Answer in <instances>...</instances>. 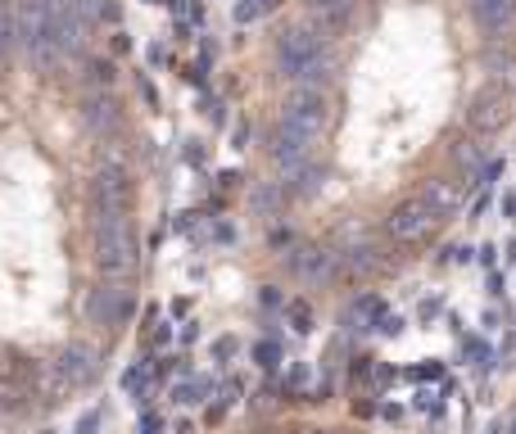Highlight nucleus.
<instances>
[{"instance_id":"1","label":"nucleus","mask_w":516,"mask_h":434,"mask_svg":"<svg viewBox=\"0 0 516 434\" xmlns=\"http://www.w3.org/2000/svg\"><path fill=\"white\" fill-rule=\"evenodd\" d=\"M14 23H19V45L28 50V59H32L41 73H54V68L68 59L64 45H59V36H54L50 0H19Z\"/></svg>"},{"instance_id":"2","label":"nucleus","mask_w":516,"mask_h":434,"mask_svg":"<svg viewBox=\"0 0 516 434\" xmlns=\"http://www.w3.org/2000/svg\"><path fill=\"white\" fill-rule=\"evenodd\" d=\"M96 267L105 276H131L140 267V244L127 217H100L96 222Z\"/></svg>"},{"instance_id":"3","label":"nucleus","mask_w":516,"mask_h":434,"mask_svg":"<svg viewBox=\"0 0 516 434\" xmlns=\"http://www.w3.org/2000/svg\"><path fill=\"white\" fill-rule=\"evenodd\" d=\"M435 227H440V208L430 204V199H421V195L394 204V208H389V217H385L389 240H398V244H417V240H426Z\"/></svg>"},{"instance_id":"4","label":"nucleus","mask_w":516,"mask_h":434,"mask_svg":"<svg viewBox=\"0 0 516 434\" xmlns=\"http://www.w3.org/2000/svg\"><path fill=\"white\" fill-rule=\"evenodd\" d=\"M281 122L294 131H303L308 141H317L326 131V122H331V108H326V95L317 87H294V95L286 100V108H281Z\"/></svg>"},{"instance_id":"5","label":"nucleus","mask_w":516,"mask_h":434,"mask_svg":"<svg viewBox=\"0 0 516 434\" xmlns=\"http://www.w3.org/2000/svg\"><path fill=\"white\" fill-rule=\"evenodd\" d=\"M317 59H322V36L312 32V27H290V32H281L277 64H281V73L290 77V82H299Z\"/></svg>"},{"instance_id":"6","label":"nucleus","mask_w":516,"mask_h":434,"mask_svg":"<svg viewBox=\"0 0 516 434\" xmlns=\"http://www.w3.org/2000/svg\"><path fill=\"white\" fill-rule=\"evenodd\" d=\"M91 199H96L100 217H127V208H131V181H127V168H122L118 159H109L105 168L96 172V181H91Z\"/></svg>"},{"instance_id":"7","label":"nucleus","mask_w":516,"mask_h":434,"mask_svg":"<svg viewBox=\"0 0 516 434\" xmlns=\"http://www.w3.org/2000/svg\"><path fill=\"white\" fill-rule=\"evenodd\" d=\"M340 271V253L326 249V244H294L290 249V276L308 290H322V285L335 281Z\"/></svg>"},{"instance_id":"8","label":"nucleus","mask_w":516,"mask_h":434,"mask_svg":"<svg viewBox=\"0 0 516 434\" xmlns=\"http://www.w3.org/2000/svg\"><path fill=\"white\" fill-rule=\"evenodd\" d=\"M507 122H512V95H507L503 87H484L471 95V104H466V127L480 131V136H494V131H503Z\"/></svg>"},{"instance_id":"9","label":"nucleus","mask_w":516,"mask_h":434,"mask_svg":"<svg viewBox=\"0 0 516 434\" xmlns=\"http://www.w3.org/2000/svg\"><path fill=\"white\" fill-rule=\"evenodd\" d=\"M100 362H96V348L91 344H68L59 358H54V376L64 380V389H86L96 380Z\"/></svg>"},{"instance_id":"10","label":"nucleus","mask_w":516,"mask_h":434,"mask_svg":"<svg viewBox=\"0 0 516 434\" xmlns=\"http://www.w3.org/2000/svg\"><path fill=\"white\" fill-rule=\"evenodd\" d=\"M471 19L489 41H507L516 27V0H471Z\"/></svg>"},{"instance_id":"11","label":"nucleus","mask_w":516,"mask_h":434,"mask_svg":"<svg viewBox=\"0 0 516 434\" xmlns=\"http://www.w3.org/2000/svg\"><path fill=\"white\" fill-rule=\"evenodd\" d=\"M86 312H91V321H96V326H109V330H114V326H127V317H131V294L105 285V290L91 294Z\"/></svg>"},{"instance_id":"12","label":"nucleus","mask_w":516,"mask_h":434,"mask_svg":"<svg viewBox=\"0 0 516 434\" xmlns=\"http://www.w3.org/2000/svg\"><path fill=\"white\" fill-rule=\"evenodd\" d=\"M272 159H277V168H286V172H294V168H303L308 163V154H312V141L303 136V131H294V127H286L281 122L277 131H272Z\"/></svg>"},{"instance_id":"13","label":"nucleus","mask_w":516,"mask_h":434,"mask_svg":"<svg viewBox=\"0 0 516 434\" xmlns=\"http://www.w3.org/2000/svg\"><path fill=\"white\" fill-rule=\"evenodd\" d=\"M82 118H86V127H91V131H105V127H114V122H118V104L96 91V95H86Z\"/></svg>"},{"instance_id":"14","label":"nucleus","mask_w":516,"mask_h":434,"mask_svg":"<svg viewBox=\"0 0 516 434\" xmlns=\"http://www.w3.org/2000/svg\"><path fill=\"white\" fill-rule=\"evenodd\" d=\"M312 19H317V27L322 32H335V27H344V19H349V0H308Z\"/></svg>"},{"instance_id":"15","label":"nucleus","mask_w":516,"mask_h":434,"mask_svg":"<svg viewBox=\"0 0 516 434\" xmlns=\"http://www.w3.org/2000/svg\"><path fill=\"white\" fill-rule=\"evenodd\" d=\"M286 204V185H272V181H258L254 190H249V208H254L258 217H272L277 208Z\"/></svg>"},{"instance_id":"16","label":"nucleus","mask_w":516,"mask_h":434,"mask_svg":"<svg viewBox=\"0 0 516 434\" xmlns=\"http://www.w3.org/2000/svg\"><path fill=\"white\" fill-rule=\"evenodd\" d=\"M421 199H430V204L440 208V217H449L453 208H458V190H453L449 181H426L421 185Z\"/></svg>"},{"instance_id":"17","label":"nucleus","mask_w":516,"mask_h":434,"mask_svg":"<svg viewBox=\"0 0 516 434\" xmlns=\"http://www.w3.org/2000/svg\"><path fill=\"white\" fill-rule=\"evenodd\" d=\"M286 176H290L294 195H317V185H322V172H317L312 163H303V168H294V172H286Z\"/></svg>"},{"instance_id":"18","label":"nucleus","mask_w":516,"mask_h":434,"mask_svg":"<svg viewBox=\"0 0 516 434\" xmlns=\"http://www.w3.org/2000/svg\"><path fill=\"white\" fill-rule=\"evenodd\" d=\"M14 41H19V23H14V14H5V10H0V54L10 50Z\"/></svg>"},{"instance_id":"19","label":"nucleus","mask_w":516,"mask_h":434,"mask_svg":"<svg viewBox=\"0 0 516 434\" xmlns=\"http://www.w3.org/2000/svg\"><path fill=\"white\" fill-rule=\"evenodd\" d=\"M254 358H258V367H268V371H272V367H277V362H281V348L272 344V339H263V344L254 348Z\"/></svg>"},{"instance_id":"20","label":"nucleus","mask_w":516,"mask_h":434,"mask_svg":"<svg viewBox=\"0 0 516 434\" xmlns=\"http://www.w3.org/2000/svg\"><path fill=\"white\" fill-rule=\"evenodd\" d=\"M290 321H294V330H299V335H308V330H312V312H308V304H290Z\"/></svg>"},{"instance_id":"21","label":"nucleus","mask_w":516,"mask_h":434,"mask_svg":"<svg viewBox=\"0 0 516 434\" xmlns=\"http://www.w3.org/2000/svg\"><path fill=\"white\" fill-rule=\"evenodd\" d=\"M258 14H263V0H245V5H236V23H254Z\"/></svg>"},{"instance_id":"22","label":"nucleus","mask_w":516,"mask_h":434,"mask_svg":"<svg viewBox=\"0 0 516 434\" xmlns=\"http://www.w3.org/2000/svg\"><path fill=\"white\" fill-rule=\"evenodd\" d=\"M200 389H204V385H177L172 398H177V402H200Z\"/></svg>"},{"instance_id":"23","label":"nucleus","mask_w":516,"mask_h":434,"mask_svg":"<svg viewBox=\"0 0 516 434\" xmlns=\"http://www.w3.org/2000/svg\"><path fill=\"white\" fill-rule=\"evenodd\" d=\"M136 430H140V434H159V430H163V421H159L154 412H145V416H140V425H136Z\"/></svg>"},{"instance_id":"24","label":"nucleus","mask_w":516,"mask_h":434,"mask_svg":"<svg viewBox=\"0 0 516 434\" xmlns=\"http://www.w3.org/2000/svg\"><path fill=\"white\" fill-rule=\"evenodd\" d=\"M213 353H217V362H226L231 353H236V339H217V344H213Z\"/></svg>"},{"instance_id":"25","label":"nucleus","mask_w":516,"mask_h":434,"mask_svg":"<svg viewBox=\"0 0 516 434\" xmlns=\"http://www.w3.org/2000/svg\"><path fill=\"white\" fill-rule=\"evenodd\" d=\"M458 159H462V163H471V168H475V163H480V150H475V145H458Z\"/></svg>"},{"instance_id":"26","label":"nucleus","mask_w":516,"mask_h":434,"mask_svg":"<svg viewBox=\"0 0 516 434\" xmlns=\"http://www.w3.org/2000/svg\"><path fill=\"white\" fill-rule=\"evenodd\" d=\"M380 330H385V335H398V330H403V321H398V317H385V321H380Z\"/></svg>"},{"instance_id":"27","label":"nucleus","mask_w":516,"mask_h":434,"mask_svg":"<svg viewBox=\"0 0 516 434\" xmlns=\"http://www.w3.org/2000/svg\"><path fill=\"white\" fill-rule=\"evenodd\" d=\"M503 208H507V217H516V195H507V199H503Z\"/></svg>"},{"instance_id":"28","label":"nucleus","mask_w":516,"mask_h":434,"mask_svg":"<svg viewBox=\"0 0 516 434\" xmlns=\"http://www.w3.org/2000/svg\"><path fill=\"white\" fill-rule=\"evenodd\" d=\"M272 5H281V0H263V10H272Z\"/></svg>"},{"instance_id":"29","label":"nucleus","mask_w":516,"mask_h":434,"mask_svg":"<svg viewBox=\"0 0 516 434\" xmlns=\"http://www.w3.org/2000/svg\"><path fill=\"white\" fill-rule=\"evenodd\" d=\"M317 434H344V430H317Z\"/></svg>"}]
</instances>
